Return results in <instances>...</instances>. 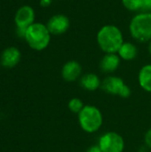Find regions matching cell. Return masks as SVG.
<instances>
[{
  "mask_svg": "<svg viewBox=\"0 0 151 152\" xmlns=\"http://www.w3.org/2000/svg\"><path fill=\"white\" fill-rule=\"evenodd\" d=\"M96 41L104 53H117L125 42L122 30L114 24L102 26L97 32Z\"/></svg>",
  "mask_w": 151,
  "mask_h": 152,
  "instance_id": "1",
  "label": "cell"
},
{
  "mask_svg": "<svg viewBox=\"0 0 151 152\" xmlns=\"http://www.w3.org/2000/svg\"><path fill=\"white\" fill-rule=\"evenodd\" d=\"M129 33L139 43L151 40V12H137L129 22Z\"/></svg>",
  "mask_w": 151,
  "mask_h": 152,
  "instance_id": "2",
  "label": "cell"
},
{
  "mask_svg": "<svg viewBox=\"0 0 151 152\" xmlns=\"http://www.w3.org/2000/svg\"><path fill=\"white\" fill-rule=\"evenodd\" d=\"M51 33L46 24L41 22H34L30 25L25 35V40L28 46L35 51H43L48 47L51 42Z\"/></svg>",
  "mask_w": 151,
  "mask_h": 152,
  "instance_id": "3",
  "label": "cell"
},
{
  "mask_svg": "<svg viewBox=\"0 0 151 152\" xmlns=\"http://www.w3.org/2000/svg\"><path fill=\"white\" fill-rule=\"evenodd\" d=\"M78 122L85 132L89 134L95 133L102 126V113L97 107L86 105L78 113Z\"/></svg>",
  "mask_w": 151,
  "mask_h": 152,
  "instance_id": "4",
  "label": "cell"
},
{
  "mask_svg": "<svg viewBox=\"0 0 151 152\" xmlns=\"http://www.w3.org/2000/svg\"><path fill=\"white\" fill-rule=\"evenodd\" d=\"M101 89L112 95H117L122 98H128L131 94V88L124 82V80L117 76H108L101 81Z\"/></svg>",
  "mask_w": 151,
  "mask_h": 152,
  "instance_id": "5",
  "label": "cell"
},
{
  "mask_svg": "<svg viewBox=\"0 0 151 152\" xmlns=\"http://www.w3.org/2000/svg\"><path fill=\"white\" fill-rule=\"evenodd\" d=\"M98 146L103 152H123L125 150V141L119 134L108 132L100 137Z\"/></svg>",
  "mask_w": 151,
  "mask_h": 152,
  "instance_id": "6",
  "label": "cell"
},
{
  "mask_svg": "<svg viewBox=\"0 0 151 152\" xmlns=\"http://www.w3.org/2000/svg\"><path fill=\"white\" fill-rule=\"evenodd\" d=\"M46 27L50 31L51 35L53 36H61L65 34L69 27L70 20L68 16L62 13H57L53 15L47 21Z\"/></svg>",
  "mask_w": 151,
  "mask_h": 152,
  "instance_id": "7",
  "label": "cell"
},
{
  "mask_svg": "<svg viewBox=\"0 0 151 152\" xmlns=\"http://www.w3.org/2000/svg\"><path fill=\"white\" fill-rule=\"evenodd\" d=\"M36 13L33 7L30 5H22L20 6L15 13L14 22L16 28H28L30 25L35 22Z\"/></svg>",
  "mask_w": 151,
  "mask_h": 152,
  "instance_id": "8",
  "label": "cell"
},
{
  "mask_svg": "<svg viewBox=\"0 0 151 152\" xmlns=\"http://www.w3.org/2000/svg\"><path fill=\"white\" fill-rule=\"evenodd\" d=\"M20 51L15 46H9L5 48L1 54V65L6 69H12L17 66L20 61Z\"/></svg>",
  "mask_w": 151,
  "mask_h": 152,
  "instance_id": "9",
  "label": "cell"
},
{
  "mask_svg": "<svg viewBox=\"0 0 151 152\" xmlns=\"http://www.w3.org/2000/svg\"><path fill=\"white\" fill-rule=\"evenodd\" d=\"M82 74L81 64L74 60L67 61L61 69V77L67 82H74L77 80Z\"/></svg>",
  "mask_w": 151,
  "mask_h": 152,
  "instance_id": "10",
  "label": "cell"
},
{
  "mask_svg": "<svg viewBox=\"0 0 151 152\" xmlns=\"http://www.w3.org/2000/svg\"><path fill=\"white\" fill-rule=\"evenodd\" d=\"M121 62V58L117 53H105L100 61V69L104 73L115 72Z\"/></svg>",
  "mask_w": 151,
  "mask_h": 152,
  "instance_id": "11",
  "label": "cell"
},
{
  "mask_svg": "<svg viewBox=\"0 0 151 152\" xmlns=\"http://www.w3.org/2000/svg\"><path fill=\"white\" fill-rule=\"evenodd\" d=\"M80 86L86 91H96L101 86V81L98 75L94 73H86L80 77Z\"/></svg>",
  "mask_w": 151,
  "mask_h": 152,
  "instance_id": "12",
  "label": "cell"
},
{
  "mask_svg": "<svg viewBox=\"0 0 151 152\" xmlns=\"http://www.w3.org/2000/svg\"><path fill=\"white\" fill-rule=\"evenodd\" d=\"M118 56L121 60L129 61L134 60L138 55V48L137 46L129 41H125L124 44L121 45L120 49L117 52Z\"/></svg>",
  "mask_w": 151,
  "mask_h": 152,
  "instance_id": "13",
  "label": "cell"
},
{
  "mask_svg": "<svg viewBox=\"0 0 151 152\" xmlns=\"http://www.w3.org/2000/svg\"><path fill=\"white\" fill-rule=\"evenodd\" d=\"M140 86L146 92L151 93V64H146L142 67L138 75Z\"/></svg>",
  "mask_w": 151,
  "mask_h": 152,
  "instance_id": "14",
  "label": "cell"
},
{
  "mask_svg": "<svg viewBox=\"0 0 151 152\" xmlns=\"http://www.w3.org/2000/svg\"><path fill=\"white\" fill-rule=\"evenodd\" d=\"M122 4L126 10L130 12H141L142 0H122Z\"/></svg>",
  "mask_w": 151,
  "mask_h": 152,
  "instance_id": "15",
  "label": "cell"
},
{
  "mask_svg": "<svg viewBox=\"0 0 151 152\" xmlns=\"http://www.w3.org/2000/svg\"><path fill=\"white\" fill-rule=\"evenodd\" d=\"M68 107L71 112L78 114L83 110L85 105H84L82 100H80L79 98H72L71 100H69Z\"/></svg>",
  "mask_w": 151,
  "mask_h": 152,
  "instance_id": "16",
  "label": "cell"
},
{
  "mask_svg": "<svg viewBox=\"0 0 151 152\" xmlns=\"http://www.w3.org/2000/svg\"><path fill=\"white\" fill-rule=\"evenodd\" d=\"M142 12H151V0H142Z\"/></svg>",
  "mask_w": 151,
  "mask_h": 152,
  "instance_id": "17",
  "label": "cell"
},
{
  "mask_svg": "<svg viewBox=\"0 0 151 152\" xmlns=\"http://www.w3.org/2000/svg\"><path fill=\"white\" fill-rule=\"evenodd\" d=\"M145 143L147 146L151 148V128L145 134Z\"/></svg>",
  "mask_w": 151,
  "mask_h": 152,
  "instance_id": "18",
  "label": "cell"
},
{
  "mask_svg": "<svg viewBox=\"0 0 151 152\" xmlns=\"http://www.w3.org/2000/svg\"><path fill=\"white\" fill-rule=\"evenodd\" d=\"M86 152H103L101 150V148L98 146V145H93V146H91Z\"/></svg>",
  "mask_w": 151,
  "mask_h": 152,
  "instance_id": "19",
  "label": "cell"
},
{
  "mask_svg": "<svg viewBox=\"0 0 151 152\" xmlns=\"http://www.w3.org/2000/svg\"><path fill=\"white\" fill-rule=\"evenodd\" d=\"M52 4V0H40V4L43 7H48Z\"/></svg>",
  "mask_w": 151,
  "mask_h": 152,
  "instance_id": "20",
  "label": "cell"
},
{
  "mask_svg": "<svg viewBox=\"0 0 151 152\" xmlns=\"http://www.w3.org/2000/svg\"><path fill=\"white\" fill-rule=\"evenodd\" d=\"M148 50H149V53L151 54V40L149 42V45H148Z\"/></svg>",
  "mask_w": 151,
  "mask_h": 152,
  "instance_id": "21",
  "label": "cell"
},
{
  "mask_svg": "<svg viewBox=\"0 0 151 152\" xmlns=\"http://www.w3.org/2000/svg\"></svg>",
  "mask_w": 151,
  "mask_h": 152,
  "instance_id": "22",
  "label": "cell"
}]
</instances>
